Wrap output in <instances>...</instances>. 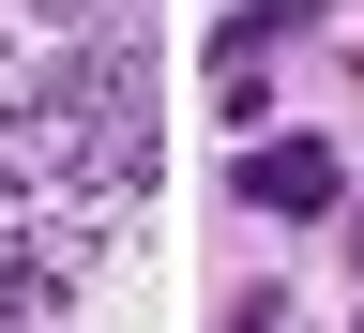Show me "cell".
<instances>
[{
  "label": "cell",
  "instance_id": "cell-1",
  "mask_svg": "<svg viewBox=\"0 0 364 333\" xmlns=\"http://www.w3.org/2000/svg\"><path fill=\"white\" fill-rule=\"evenodd\" d=\"M243 197L258 212H318V197H334V152H318V136H273V152L243 167Z\"/></svg>",
  "mask_w": 364,
  "mask_h": 333
}]
</instances>
